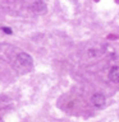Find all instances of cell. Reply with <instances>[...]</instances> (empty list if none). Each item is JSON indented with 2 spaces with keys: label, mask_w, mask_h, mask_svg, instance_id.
I'll return each instance as SVG.
<instances>
[{
  "label": "cell",
  "mask_w": 119,
  "mask_h": 122,
  "mask_svg": "<svg viewBox=\"0 0 119 122\" xmlns=\"http://www.w3.org/2000/svg\"><path fill=\"white\" fill-rule=\"evenodd\" d=\"M17 64L23 69V70H30L33 65V60L28 53L21 52V53H18V56H17Z\"/></svg>",
  "instance_id": "1"
},
{
  "label": "cell",
  "mask_w": 119,
  "mask_h": 122,
  "mask_svg": "<svg viewBox=\"0 0 119 122\" xmlns=\"http://www.w3.org/2000/svg\"><path fill=\"white\" fill-rule=\"evenodd\" d=\"M91 104L96 107V108H101V107L105 106V102H106V98L102 93H95L91 95Z\"/></svg>",
  "instance_id": "2"
},
{
  "label": "cell",
  "mask_w": 119,
  "mask_h": 122,
  "mask_svg": "<svg viewBox=\"0 0 119 122\" xmlns=\"http://www.w3.org/2000/svg\"><path fill=\"white\" fill-rule=\"evenodd\" d=\"M107 78H109V81H111L113 84H119V66L118 65L110 69Z\"/></svg>",
  "instance_id": "3"
},
{
  "label": "cell",
  "mask_w": 119,
  "mask_h": 122,
  "mask_svg": "<svg viewBox=\"0 0 119 122\" xmlns=\"http://www.w3.org/2000/svg\"><path fill=\"white\" fill-rule=\"evenodd\" d=\"M1 30L4 33H6V34H12V33H13V32H12V29L8 28V27H1Z\"/></svg>",
  "instance_id": "4"
}]
</instances>
